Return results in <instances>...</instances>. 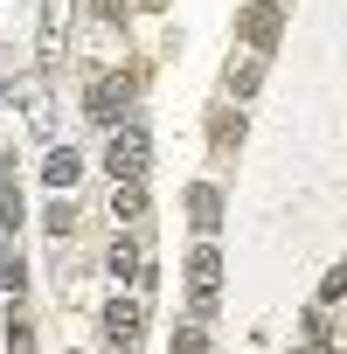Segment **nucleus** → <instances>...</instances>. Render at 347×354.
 <instances>
[{"mask_svg":"<svg viewBox=\"0 0 347 354\" xmlns=\"http://www.w3.org/2000/svg\"><path fill=\"white\" fill-rule=\"evenodd\" d=\"M188 299H195V319H209V313H216V299H223V257H216L209 243L188 257Z\"/></svg>","mask_w":347,"mask_h":354,"instance_id":"f257e3e1","label":"nucleus"},{"mask_svg":"<svg viewBox=\"0 0 347 354\" xmlns=\"http://www.w3.org/2000/svg\"><path fill=\"white\" fill-rule=\"evenodd\" d=\"M139 326H146V306L139 299H111L104 306V354H139Z\"/></svg>","mask_w":347,"mask_h":354,"instance_id":"f03ea898","label":"nucleus"},{"mask_svg":"<svg viewBox=\"0 0 347 354\" xmlns=\"http://www.w3.org/2000/svg\"><path fill=\"white\" fill-rule=\"evenodd\" d=\"M104 167L118 174V181H146V132H139L132 118L111 132V146H104Z\"/></svg>","mask_w":347,"mask_h":354,"instance_id":"7ed1b4c3","label":"nucleus"},{"mask_svg":"<svg viewBox=\"0 0 347 354\" xmlns=\"http://www.w3.org/2000/svg\"><path fill=\"white\" fill-rule=\"evenodd\" d=\"M84 111H91L97 125H111V132H118V125H125V111H132V77H97Z\"/></svg>","mask_w":347,"mask_h":354,"instance_id":"20e7f679","label":"nucleus"},{"mask_svg":"<svg viewBox=\"0 0 347 354\" xmlns=\"http://www.w3.org/2000/svg\"><path fill=\"white\" fill-rule=\"evenodd\" d=\"M111 216H118V223H139V216H146V188H139V181H118V195H111Z\"/></svg>","mask_w":347,"mask_h":354,"instance_id":"39448f33","label":"nucleus"},{"mask_svg":"<svg viewBox=\"0 0 347 354\" xmlns=\"http://www.w3.org/2000/svg\"><path fill=\"white\" fill-rule=\"evenodd\" d=\"M188 209H195V230H202V236L223 223V202H216V188H188Z\"/></svg>","mask_w":347,"mask_h":354,"instance_id":"423d86ee","label":"nucleus"},{"mask_svg":"<svg viewBox=\"0 0 347 354\" xmlns=\"http://www.w3.org/2000/svg\"><path fill=\"white\" fill-rule=\"evenodd\" d=\"M77 167H84L77 146H56V153H49V188H77Z\"/></svg>","mask_w":347,"mask_h":354,"instance_id":"0eeeda50","label":"nucleus"},{"mask_svg":"<svg viewBox=\"0 0 347 354\" xmlns=\"http://www.w3.org/2000/svg\"><path fill=\"white\" fill-rule=\"evenodd\" d=\"M174 354H209V326H202V319L181 326V333H174Z\"/></svg>","mask_w":347,"mask_h":354,"instance_id":"6e6552de","label":"nucleus"},{"mask_svg":"<svg viewBox=\"0 0 347 354\" xmlns=\"http://www.w3.org/2000/svg\"><path fill=\"white\" fill-rule=\"evenodd\" d=\"M111 271H118V278H146V271H139V250H132V243H118V250H111Z\"/></svg>","mask_w":347,"mask_h":354,"instance_id":"1a4fd4ad","label":"nucleus"}]
</instances>
